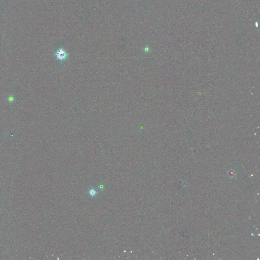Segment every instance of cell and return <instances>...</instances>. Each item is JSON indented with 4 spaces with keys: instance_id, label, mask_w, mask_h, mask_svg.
I'll use <instances>...</instances> for the list:
<instances>
[{
    "instance_id": "1",
    "label": "cell",
    "mask_w": 260,
    "mask_h": 260,
    "mask_svg": "<svg viewBox=\"0 0 260 260\" xmlns=\"http://www.w3.org/2000/svg\"><path fill=\"white\" fill-rule=\"evenodd\" d=\"M55 55L56 58L61 62H63L66 60L69 56L68 54H67L62 47L57 50Z\"/></svg>"
},
{
    "instance_id": "2",
    "label": "cell",
    "mask_w": 260,
    "mask_h": 260,
    "mask_svg": "<svg viewBox=\"0 0 260 260\" xmlns=\"http://www.w3.org/2000/svg\"><path fill=\"white\" fill-rule=\"evenodd\" d=\"M89 195L91 196H94L96 195L97 194V192L96 191H95V190L94 189H91L90 191H89Z\"/></svg>"
},
{
    "instance_id": "3",
    "label": "cell",
    "mask_w": 260,
    "mask_h": 260,
    "mask_svg": "<svg viewBox=\"0 0 260 260\" xmlns=\"http://www.w3.org/2000/svg\"><path fill=\"white\" fill-rule=\"evenodd\" d=\"M8 100H9V101H13L14 100L13 97H10L8 99Z\"/></svg>"
}]
</instances>
